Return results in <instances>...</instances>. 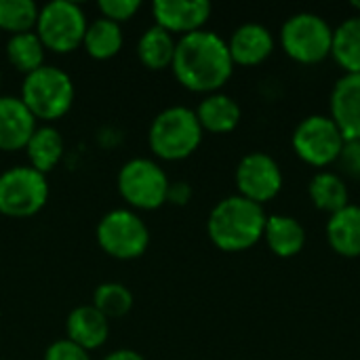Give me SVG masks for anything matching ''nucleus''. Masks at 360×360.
Instances as JSON below:
<instances>
[{"mask_svg":"<svg viewBox=\"0 0 360 360\" xmlns=\"http://www.w3.org/2000/svg\"><path fill=\"white\" fill-rule=\"evenodd\" d=\"M36 118L19 97L0 95V150L17 152L25 150L30 137L36 131Z\"/></svg>","mask_w":360,"mask_h":360,"instance_id":"13","label":"nucleus"},{"mask_svg":"<svg viewBox=\"0 0 360 360\" xmlns=\"http://www.w3.org/2000/svg\"><path fill=\"white\" fill-rule=\"evenodd\" d=\"M82 46L93 59H99V61L112 59L122 49V30L118 23L99 17L86 25Z\"/></svg>","mask_w":360,"mask_h":360,"instance_id":"22","label":"nucleus"},{"mask_svg":"<svg viewBox=\"0 0 360 360\" xmlns=\"http://www.w3.org/2000/svg\"><path fill=\"white\" fill-rule=\"evenodd\" d=\"M266 219L268 215L262 205L243 198L240 194L228 196L213 207L207 221V232L217 249L236 253L259 243Z\"/></svg>","mask_w":360,"mask_h":360,"instance_id":"2","label":"nucleus"},{"mask_svg":"<svg viewBox=\"0 0 360 360\" xmlns=\"http://www.w3.org/2000/svg\"><path fill=\"white\" fill-rule=\"evenodd\" d=\"M86 15L76 2L68 0H53L40 6L36 34L44 49L53 53H72L82 46L84 32H86Z\"/></svg>","mask_w":360,"mask_h":360,"instance_id":"5","label":"nucleus"},{"mask_svg":"<svg viewBox=\"0 0 360 360\" xmlns=\"http://www.w3.org/2000/svg\"><path fill=\"white\" fill-rule=\"evenodd\" d=\"M331 55L346 74H360V15L346 19L333 30Z\"/></svg>","mask_w":360,"mask_h":360,"instance_id":"24","label":"nucleus"},{"mask_svg":"<svg viewBox=\"0 0 360 360\" xmlns=\"http://www.w3.org/2000/svg\"><path fill=\"white\" fill-rule=\"evenodd\" d=\"M331 118L346 141L360 139V74L342 76L331 93Z\"/></svg>","mask_w":360,"mask_h":360,"instance_id":"14","label":"nucleus"},{"mask_svg":"<svg viewBox=\"0 0 360 360\" xmlns=\"http://www.w3.org/2000/svg\"><path fill=\"white\" fill-rule=\"evenodd\" d=\"M68 340L80 346L82 350H95L105 344L110 335V323L108 319L91 306H78L68 314L65 321Z\"/></svg>","mask_w":360,"mask_h":360,"instance_id":"16","label":"nucleus"},{"mask_svg":"<svg viewBox=\"0 0 360 360\" xmlns=\"http://www.w3.org/2000/svg\"><path fill=\"white\" fill-rule=\"evenodd\" d=\"M236 186L243 198L264 205L283 188L281 167L272 156L264 152H251L236 167Z\"/></svg>","mask_w":360,"mask_h":360,"instance_id":"11","label":"nucleus"},{"mask_svg":"<svg viewBox=\"0 0 360 360\" xmlns=\"http://www.w3.org/2000/svg\"><path fill=\"white\" fill-rule=\"evenodd\" d=\"M344 135L333 118L314 114L304 118L293 133V150L312 167H327L335 162L344 150Z\"/></svg>","mask_w":360,"mask_h":360,"instance_id":"10","label":"nucleus"},{"mask_svg":"<svg viewBox=\"0 0 360 360\" xmlns=\"http://www.w3.org/2000/svg\"><path fill=\"white\" fill-rule=\"evenodd\" d=\"M0 82H2V74H0Z\"/></svg>","mask_w":360,"mask_h":360,"instance_id":"34","label":"nucleus"},{"mask_svg":"<svg viewBox=\"0 0 360 360\" xmlns=\"http://www.w3.org/2000/svg\"><path fill=\"white\" fill-rule=\"evenodd\" d=\"M30 167L38 173H51L63 156V137L55 127H38L25 146Z\"/></svg>","mask_w":360,"mask_h":360,"instance_id":"20","label":"nucleus"},{"mask_svg":"<svg viewBox=\"0 0 360 360\" xmlns=\"http://www.w3.org/2000/svg\"><path fill=\"white\" fill-rule=\"evenodd\" d=\"M152 152L162 160H184L196 152L202 141V127L196 112L184 105L162 110L148 133Z\"/></svg>","mask_w":360,"mask_h":360,"instance_id":"3","label":"nucleus"},{"mask_svg":"<svg viewBox=\"0 0 360 360\" xmlns=\"http://www.w3.org/2000/svg\"><path fill=\"white\" fill-rule=\"evenodd\" d=\"M19 99L36 120L53 122L70 112L74 103V82L63 70L42 65L23 78Z\"/></svg>","mask_w":360,"mask_h":360,"instance_id":"4","label":"nucleus"},{"mask_svg":"<svg viewBox=\"0 0 360 360\" xmlns=\"http://www.w3.org/2000/svg\"><path fill=\"white\" fill-rule=\"evenodd\" d=\"M103 360H146L139 352L135 350H116L112 354H108Z\"/></svg>","mask_w":360,"mask_h":360,"instance_id":"32","label":"nucleus"},{"mask_svg":"<svg viewBox=\"0 0 360 360\" xmlns=\"http://www.w3.org/2000/svg\"><path fill=\"white\" fill-rule=\"evenodd\" d=\"M49 200L46 175L27 167H11L0 175V213L23 219L42 211Z\"/></svg>","mask_w":360,"mask_h":360,"instance_id":"8","label":"nucleus"},{"mask_svg":"<svg viewBox=\"0 0 360 360\" xmlns=\"http://www.w3.org/2000/svg\"><path fill=\"white\" fill-rule=\"evenodd\" d=\"M156 25L169 34H192L202 30L211 17V4L207 0H156L152 4Z\"/></svg>","mask_w":360,"mask_h":360,"instance_id":"12","label":"nucleus"},{"mask_svg":"<svg viewBox=\"0 0 360 360\" xmlns=\"http://www.w3.org/2000/svg\"><path fill=\"white\" fill-rule=\"evenodd\" d=\"M167 173L150 158H133L118 173V192L127 205L139 211H154L167 202Z\"/></svg>","mask_w":360,"mask_h":360,"instance_id":"9","label":"nucleus"},{"mask_svg":"<svg viewBox=\"0 0 360 360\" xmlns=\"http://www.w3.org/2000/svg\"><path fill=\"white\" fill-rule=\"evenodd\" d=\"M274 49V38L268 27L262 23H245L234 30L228 42V51L234 63L238 65H257Z\"/></svg>","mask_w":360,"mask_h":360,"instance_id":"15","label":"nucleus"},{"mask_svg":"<svg viewBox=\"0 0 360 360\" xmlns=\"http://www.w3.org/2000/svg\"><path fill=\"white\" fill-rule=\"evenodd\" d=\"M352 6H354L356 11H360V2H352Z\"/></svg>","mask_w":360,"mask_h":360,"instance_id":"33","label":"nucleus"},{"mask_svg":"<svg viewBox=\"0 0 360 360\" xmlns=\"http://www.w3.org/2000/svg\"><path fill=\"white\" fill-rule=\"evenodd\" d=\"M175 46L177 40L173 38V34H169L160 25H152L141 34L137 42V57L148 70L160 72L165 68H171L175 57Z\"/></svg>","mask_w":360,"mask_h":360,"instance_id":"21","label":"nucleus"},{"mask_svg":"<svg viewBox=\"0 0 360 360\" xmlns=\"http://www.w3.org/2000/svg\"><path fill=\"white\" fill-rule=\"evenodd\" d=\"M97 8L103 19H110L120 25L122 21H129L141 8V2L139 0H101L97 2Z\"/></svg>","mask_w":360,"mask_h":360,"instance_id":"28","label":"nucleus"},{"mask_svg":"<svg viewBox=\"0 0 360 360\" xmlns=\"http://www.w3.org/2000/svg\"><path fill=\"white\" fill-rule=\"evenodd\" d=\"M171 68L181 86L211 95L230 80L234 61L230 57L228 42L219 34L198 30L177 40Z\"/></svg>","mask_w":360,"mask_h":360,"instance_id":"1","label":"nucleus"},{"mask_svg":"<svg viewBox=\"0 0 360 360\" xmlns=\"http://www.w3.org/2000/svg\"><path fill=\"white\" fill-rule=\"evenodd\" d=\"M344 167V171L352 177H360V139L346 141L344 150L338 158Z\"/></svg>","mask_w":360,"mask_h":360,"instance_id":"30","label":"nucleus"},{"mask_svg":"<svg viewBox=\"0 0 360 360\" xmlns=\"http://www.w3.org/2000/svg\"><path fill=\"white\" fill-rule=\"evenodd\" d=\"M310 196L312 202L321 209L327 211L329 215L342 211L344 207H348V188L346 181L329 171H321L312 177L310 181Z\"/></svg>","mask_w":360,"mask_h":360,"instance_id":"25","label":"nucleus"},{"mask_svg":"<svg viewBox=\"0 0 360 360\" xmlns=\"http://www.w3.org/2000/svg\"><path fill=\"white\" fill-rule=\"evenodd\" d=\"M196 118H198L202 131L230 133L240 122V105L230 95L211 93L196 108Z\"/></svg>","mask_w":360,"mask_h":360,"instance_id":"18","label":"nucleus"},{"mask_svg":"<svg viewBox=\"0 0 360 360\" xmlns=\"http://www.w3.org/2000/svg\"><path fill=\"white\" fill-rule=\"evenodd\" d=\"M281 44L300 63H319L331 55L333 27L316 13H295L283 23Z\"/></svg>","mask_w":360,"mask_h":360,"instance_id":"6","label":"nucleus"},{"mask_svg":"<svg viewBox=\"0 0 360 360\" xmlns=\"http://www.w3.org/2000/svg\"><path fill=\"white\" fill-rule=\"evenodd\" d=\"M44 44L40 42L38 34L32 32H23V34H15L8 38L6 42V59L8 63L21 72V74H32L38 68L44 65Z\"/></svg>","mask_w":360,"mask_h":360,"instance_id":"23","label":"nucleus"},{"mask_svg":"<svg viewBox=\"0 0 360 360\" xmlns=\"http://www.w3.org/2000/svg\"><path fill=\"white\" fill-rule=\"evenodd\" d=\"M327 238L331 249L342 257L360 255V207L348 205L333 213L327 224Z\"/></svg>","mask_w":360,"mask_h":360,"instance_id":"17","label":"nucleus"},{"mask_svg":"<svg viewBox=\"0 0 360 360\" xmlns=\"http://www.w3.org/2000/svg\"><path fill=\"white\" fill-rule=\"evenodd\" d=\"M93 308L105 319H120L133 308V293L122 283H101L93 293Z\"/></svg>","mask_w":360,"mask_h":360,"instance_id":"27","label":"nucleus"},{"mask_svg":"<svg viewBox=\"0 0 360 360\" xmlns=\"http://www.w3.org/2000/svg\"><path fill=\"white\" fill-rule=\"evenodd\" d=\"M40 6L34 0H0V30L11 36L32 32L38 23Z\"/></svg>","mask_w":360,"mask_h":360,"instance_id":"26","label":"nucleus"},{"mask_svg":"<svg viewBox=\"0 0 360 360\" xmlns=\"http://www.w3.org/2000/svg\"><path fill=\"white\" fill-rule=\"evenodd\" d=\"M97 243L114 259H137L148 251L150 230L131 209H114L97 224Z\"/></svg>","mask_w":360,"mask_h":360,"instance_id":"7","label":"nucleus"},{"mask_svg":"<svg viewBox=\"0 0 360 360\" xmlns=\"http://www.w3.org/2000/svg\"><path fill=\"white\" fill-rule=\"evenodd\" d=\"M264 238L270 251L278 257H293L306 245V232L295 217L289 215H272L266 219Z\"/></svg>","mask_w":360,"mask_h":360,"instance_id":"19","label":"nucleus"},{"mask_svg":"<svg viewBox=\"0 0 360 360\" xmlns=\"http://www.w3.org/2000/svg\"><path fill=\"white\" fill-rule=\"evenodd\" d=\"M192 196V188L186 184V181H175L169 186V194H167V202H173V205H188Z\"/></svg>","mask_w":360,"mask_h":360,"instance_id":"31","label":"nucleus"},{"mask_svg":"<svg viewBox=\"0 0 360 360\" xmlns=\"http://www.w3.org/2000/svg\"><path fill=\"white\" fill-rule=\"evenodd\" d=\"M44 360H91V356H89L86 350H82L80 346H76L74 342H70L65 338V340L53 342L46 348Z\"/></svg>","mask_w":360,"mask_h":360,"instance_id":"29","label":"nucleus"}]
</instances>
